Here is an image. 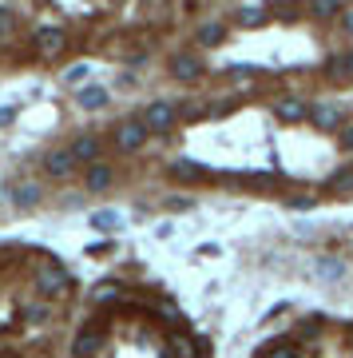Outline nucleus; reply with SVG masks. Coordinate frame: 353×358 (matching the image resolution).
Wrapping results in <instances>:
<instances>
[{
	"instance_id": "f257e3e1",
	"label": "nucleus",
	"mask_w": 353,
	"mask_h": 358,
	"mask_svg": "<svg viewBox=\"0 0 353 358\" xmlns=\"http://www.w3.org/2000/svg\"><path fill=\"white\" fill-rule=\"evenodd\" d=\"M63 287H68V271L60 267V263H40L36 267V291L44 303H52V299H60Z\"/></svg>"
},
{
	"instance_id": "f03ea898",
	"label": "nucleus",
	"mask_w": 353,
	"mask_h": 358,
	"mask_svg": "<svg viewBox=\"0 0 353 358\" xmlns=\"http://www.w3.org/2000/svg\"><path fill=\"white\" fill-rule=\"evenodd\" d=\"M175 120H179V108L171 100H151L147 108H143V115H139V124H143L147 131H167Z\"/></svg>"
},
{
	"instance_id": "7ed1b4c3",
	"label": "nucleus",
	"mask_w": 353,
	"mask_h": 358,
	"mask_svg": "<svg viewBox=\"0 0 353 358\" xmlns=\"http://www.w3.org/2000/svg\"><path fill=\"white\" fill-rule=\"evenodd\" d=\"M32 44H36V52L44 56V60H56L63 52V28H56V24H44V28H36V36H32Z\"/></svg>"
},
{
	"instance_id": "20e7f679",
	"label": "nucleus",
	"mask_w": 353,
	"mask_h": 358,
	"mask_svg": "<svg viewBox=\"0 0 353 358\" xmlns=\"http://www.w3.org/2000/svg\"><path fill=\"white\" fill-rule=\"evenodd\" d=\"M147 136H151V131L143 128L139 120H123V124L115 128V143H119L123 152H139V148L147 143Z\"/></svg>"
},
{
	"instance_id": "39448f33",
	"label": "nucleus",
	"mask_w": 353,
	"mask_h": 358,
	"mask_svg": "<svg viewBox=\"0 0 353 358\" xmlns=\"http://www.w3.org/2000/svg\"><path fill=\"white\" fill-rule=\"evenodd\" d=\"M76 159H72V152L63 148V152H52V155H44V171H48L52 179H72L76 176Z\"/></svg>"
},
{
	"instance_id": "423d86ee",
	"label": "nucleus",
	"mask_w": 353,
	"mask_h": 358,
	"mask_svg": "<svg viewBox=\"0 0 353 358\" xmlns=\"http://www.w3.org/2000/svg\"><path fill=\"white\" fill-rule=\"evenodd\" d=\"M68 152H72V159H76V164H100L103 143H100V136H80Z\"/></svg>"
},
{
	"instance_id": "0eeeda50",
	"label": "nucleus",
	"mask_w": 353,
	"mask_h": 358,
	"mask_svg": "<svg viewBox=\"0 0 353 358\" xmlns=\"http://www.w3.org/2000/svg\"><path fill=\"white\" fill-rule=\"evenodd\" d=\"M274 115L282 120V124H298V120L310 115V108H306V100H298V96H286V100L274 103Z\"/></svg>"
},
{
	"instance_id": "6e6552de",
	"label": "nucleus",
	"mask_w": 353,
	"mask_h": 358,
	"mask_svg": "<svg viewBox=\"0 0 353 358\" xmlns=\"http://www.w3.org/2000/svg\"><path fill=\"white\" fill-rule=\"evenodd\" d=\"M171 76L175 80H199L202 76V64L195 60V56H187V52H179V56H171Z\"/></svg>"
},
{
	"instance_id": "1a4fd4ad",
	"label": "nucleus",
	"mask_w": 353,
	"mask_h": 358,
	"mask_svg": "<svg viewBox=\"0 0 353 358\" xmlns=\"http://www.w3.org/2000/svg\"><path fill=\"white\" fill-rule=\"evenodd\" d=\"M100 346H103V327H91V322H88V327L76 334V355L88 358V355H96Z\"/></svg>"
},
{
	"instance_id": "9d476101",
	"label": "nucleus",
	"mask_w": 353,
	"mask_h": 358,
	"mask_svg": "<svg viewBox=\"0 0 353 358\" xmlns=\"http://www.w3.org/2000/svg\"><path fill=\"white\" fill-rule=\"evenodd\" d=\"M310 120H314L322 131H333L341 124V112L333 108V103H314V108H310Z\"/></svg>"
},
{
	"instance_id": "9b49d317",
	"label": "nucleus",
	"mask_w": 353,
	"mask_h": 358,
	"mask_svg": "<svg viewBox=\"0 0 353 358\" xmlns=\"http://www.w3.org/2000/svg\"><path fill=\"white\" fill-rule=\"evenodd\" d=\"M103 103H107V88H100V84H91V88L80 92V108H88V112H100Z\"/></svg>"
},
{
	"instance_id": "f8f14e48",
	"label": "nucleus",
	"mask_w": 353,
	"mask_h": 358,
	"mask_svg": "<svg viewBox=\"0 0 353 358\" xmlns=\"http://www.w3.org/2000/svg\"><path fill=\"white\" fill-rule=\"evenodd\" d=\"M13 203L16 207H36L40 203V187L36 183H16L13 187Z\"/></svg>"
},
{
	"instance_id": "ddd939ff",
	"label": "nucleus",
	"mask_w": 353,
	"mask_h": 358,
	"mask_svg": "<svg viewBox=\"0 0 353 358\" xmlns=\"http://www.w3.org/2000/svg\"><path fill=\"white\" fill-rule=\"evenodd\" d=\"M171 176H175V179H206L211 171L199 167L195 159H179V164H171Z\"/></svg>"
},
{
	"instance_id": "4468645a",
	"label": "nucleus",
	"mask_w": 353,
	"mask_h": 358,
	"mask_svg": "<svg viewBox=\"0 0 353 358\" xmlns=\"http://www.w3.org/2000/svg\"><path fill=\"white\" fill-rule=\"evenodd\" d=\"M103 187H112V167L91 164L88 167V192H103Z\"/></svg>"
},
{
	"instance_id": "2eb2a0df",
	"label": "nucleus",
	"mask_w": 353,
	"mask_h": 358,
	"mask_svg": "<svg viewBox=\"0 0 353 358\" xmlns=\"http://www.w3.org/2000/svg\"><path fill=\"white\" fill-rule=\"evenodd\" d=\"M91 227L96 231H119L123 227V215H119V211H96V215H91Z\"/></svg>"
},
{
	"instance_id": "dca6fc26",
	"label": "nucleus",
	"mask_w": 353,
	"mask_h": 358,
	"mask_svg": "<svg viewBox=\"0 0 353 358\" xmlns=\"http://www.w3.org/2000/svg\"><path fill=\"white\" fill-rule=\"evenodd\" d=\"M223 36H227V32H223V24H215V20H211V24L199 28V36H195V40H199L202 48H215V44H223Z\"/></svg>"
},
{
	"instance_id": "f3484780",
	"label": "nucleus",
	"mask_w": 353,
	"mask_h": 358,
	"mask_svg": "<svg viewBox=\"0 0 353 358\" xmlns=\"http://www.w3.org/2000/svg\"><path fill=\"white\" fill-rule=\"evenodd\" d=\"M24 319L32 322V327L48 322V319H52V303H28V307H24Z\"/></svg>"
},
{
	"instance_id": "a211bd4d",
	"label": "nucleus",
	"mask_w": 353,
	"mask_h": 358,
	"mask_svg": "<svg viewBox=\"0 0 353 358\" xmlns=\"http://www.w3.org/2000/svg\"><path fill=\"white\" fill-rule=\"evenodd\" d=\"M310 13H314V20H329V16H341L345 8L338 0H317V4H310Z\"/></svg>"
},
{
	"instance_id": "6ab92c4d",
	"label": "nucleus",
	"mask_w": 353,
	"mask_h": 358,
	"mask_svg": "<svg viewBox=\"0 0 353 358\" xmlns=\"http://www.w3.org/2000/svg\"><path fill=\"white\" fill-rule=\"evenodd\" d=\"M266 16H270V8H266V4H246V8H239L242 24H262Z\"/></svg>"
},
{
	"instance_id": "aec40b11",
	"label": "nucleus",
	"mask_w": 353,
	"mask_h": 358,
	"mask_svg": "<svg viewBox=\"0 0 353 358\" xmlns=\"http://www.w3.org/2000/svg\"><path fill=\"white\" fill-rule=\"evenodd\" d=\"M103 303H115V287L112 282H100V287L91 291V307H103Z\"/></svg>"
},
{
	"instance_id": "412c9836",
	"label": "nucleus",
	"mask_w": 353,
	"mask_h": 358,
	"mask_svg": "<svg viewBox=\"0 0 353 358\" xmlns=\"http://www.w3.org/2000/svg\"><path fill=\"white\" fill-rule=\"evenodd\" d=\"M326 76H333V80H345V76H350L341 56H329V60H326Z\"/></svg>"
},
{
	"instance_id": "4be33fe9",
	"label": "nucleus",
	"mask_w": 353,
	"mask_h": 358,
	"mask_svg": "<svg viewBox=\"0 0 353 358\" xmlns=\"http://www.w3.org/2000/svg\"><path fill=\"white\" fill-rule=\"evenodd\" d=\"M341 271H345V263H338V259H322V263H317V275H326V279H333Z\"/></svg>"
},
{
	"instance_id": "5701e85b",
	"label": "nucleus",
	"mask_w": 353,
	"mask_h": 358,
	"mask_svg": "<svg viewBox=\"0 0 353 358\" xmlns=\"http://www.w3.org/2000/svg\"><path fill=\"white\" fill-rule=\"evenodd\" d=\"M88 72H91L88 64H72L68 72H63V80H68V84H84V80H88Z\"/></svg>"
},
{
	"instance_id": "b1692460",
	"label": "nucleus",
	"mask_w": 353,
	"mask_h": 358,
	"mask_svg": "<svg viewBox=\"0 0 353 358\" xmlns=\"http://www.w3.org/2000/svg\"><path fill=\"white\" fill-rule=\"evenodd\" d=\"M13 24H16L13 8H8V4H0V36H8V32H13Z\"/></svg>"
},
{
	"instance_id": "393cba45",
	"label": "nucleus",
	"mask_w": 353,
	"mask_h": 358,
	"mask_svg": "<svg viewBox=\"0 0 353 358\" xmlns=\"http://www.w3.org/2000/svg\"><path fill=\"white\" fill-rule=\"evenodd\" d=\"M179 115H183V120H202V115H206V108H202V103H183V108H179Z\"/></svg>"
},
{
	"instance_id": "a878e982",
	"label": "nucleus",
	"mask_w": 353,
	"mask_h": 358,
	"mask_svg": "<svg viewBox=\"0 0 353 358\" xmlns=\"http://www.w3.org/2000/svg\"><path fill=\"white\" fill-rule=\"evenodd\" d=\"M329 187H353V167H350V171H345V167H341L338 176L329 179Z\"/></svg>"
},
{
	"instance_id": "bb28decb",
	"label": "nucleus",
	"mask_w": 353,
	"mask_h": 358,
	"mask_svg": "<svg viewBox=\"0 0 353 358\" xmlns=\"http://www.w3.org/2000/svg\"><path fill=\"white\" fill-rule=\"evenodd\" d=\"M262 358H294V346H270Z\"/></svg>"
},
{
	"instance_id": "cd10ccee",
	"label": "nucleus",
	"mask_w": 353,
	"mask_h": 358,
	"mask_svg": "<svg viewBox=\"0 0 353 358\" xmlns=\"http://www.w3.org/2000/svg\"><path fill=\"white\" fill-rule=\"evenodd\" d=\"M175 350H179V358H195V355H190L195 346H190V338H183V334L175 338Z\"/></svg>"
},
{
	"instance_id": "c85d7f7f",
	"label": "nucleus",
	"mask_w": 353,
	"mask_h": 358,
	"mask_svg": "<svg viewBox=\"0 0 353 358\" xmlns=\"http://www.w3.org/2000/svg\"><path fill=\"white\" fill-rule=\"evenodd\" d=\"M341 28H345V36H353V8L350 13H341Z\"/></svg>"
},
{
	"instance_id": "c756f323",
	"label": "nucleus",
	"mask_w": 353,
	"mask_h": 358,
	"mask_svg": "<svg viewBox=\"0 0 353 358\" xmlns=\"http://www.w3.org/2000/svg\"><path fill=\"white\" fill-rule=\"evenodd\" d=\"M341 148H345V152H353V128L341 131Z\"/></svg>"
},
{
	"instance_id": "7c9ffc66",
	"label": "nucleus",
	"mask_w": 353,
	"mask_h": 358,
	"mask_svg": "<svg viewBox=\"0 0 353 358\" xmlns=\"http://www.w3.org/2000/svg\"><path fill=\"white\" fill-rule=\"evenodd\" d=\"M341 60H345V72H353V52H345Z\"/></svg>"
},
{
	"instance_id": "2f4dec72",
	"label": "nucleus",
	"mask_w": 353,
	"mask_h": 358,
	"mask_svg": "<svg viewBox=\"0 0 353 358\" xmlns=\"http://www.w3.org/2000/svg\"><path fill=\"white\" fill-rule=\"evenodd\" d=\"M350 338H353V334H350Z\"/></svg>"
}]
</instances>
